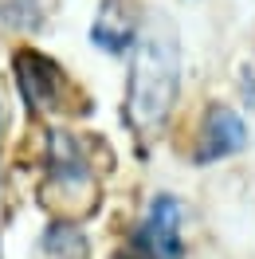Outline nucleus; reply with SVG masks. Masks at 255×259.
Masks as SVG:
<instances>
[{"mask_svg":"<svg viewBox=\"0 0 255 259\" xmlns=\"http://www.w3.org/2000/svg\"><path fill=\"white\" fill-rule=\"evenodd\" d=\"M16 75H20V87H24L28 106H35V110H51V106L63 98L67 75L59 71V63H51L48 55H39V51H20L16 55Z\"/></svg>","mask_w":255,"mask_h":259,"instance_id":"20e7f679","label":"nucleus"},{"mask_svg":"<svg viewBox=\"0 0 255 259\" xmlns=\"http://www.w3.org/2000/svg\"><path fill=\"white\" fill-rule=\"evenodd\" d=\"M247 146V126L236 110L228 106H212L200 126V146H196V161H216V157H232Z\"/></svg>","mask_w":255,"mask_h":259,"instance_id":"39448f33","label":"nucleus"},{"mask_svg":"<svg viewBox=\"0 0 255 259\" xmlns=\"http://www.w3.org/2000/svg\"><path fill=\"white\" fill-rule=\"evenodd\" d=\"M177 82H181L177 32L165 24V16H157L138 39L134 67H130V87H126V118L138 134H149L169 118Z\"/></svg>","mask_w":255,"mask_h":259,"instance_id":"f257e3e1","label":"nucleus"},{"mask_svg":"<svg viewBox=\"0 0 255 259\" xmlns=\"http://www.w3.org/2000/svg\"><path fill=\"white\" fill-rule=\"evenodd\" d=\"M51 185H63V204L71 212H87L91 204V193H95V177L87 169V157L75 138L67 134H51V177H48V189Z\"/></svg>","mask_w":255,"mask_h":259,"instance_id":"f03ea898","label":"nucleus"},{"mask_svg":"<svg viewBox=\"0 0 255 259\" xmlns=\"http://www.w3.org/2000/svg\"><path fill=\"white\" fill-rule=\"evenodd\" d=\"M134 35H138V4L134 0H102L95 28H91V44H98L110 55H122L134 44Z\"/></svg>","mask_w":255,"mask_h":259,"instance_id":"423d86ee","label":"nucleus"},{"mask_svg":"<svg viewBox=\"0 0 255 259\" xmlns=\"http://www.w3.org/2000/svg\"><path fill=\"white\" fill-rule=\"evenodd\" d=\"M114 259H157V255H149L145 247H138V243H130L126 251H118V255H114Z\"/></svg>","mask_w":255,"mask_h":259,"instance_id":"0eeeda50","label":"nucleus"},{"mask_svg":"<svg viewBox=\"0 0 255 259\" xmlns=\"http://www.w3.org/2000/svg\"><path fill=\"white\" fill-rule=\"evenodd\" d=\"M181 216L185 212H181L177 196H157L149 204V216L138 228L134 243L145 247L149 255H157V259H181Z\"/></svg>","mask_w":255,"mask_h":259,"instance_id":"7ed1b4c3","label":"nucleus"}]
</instances>
